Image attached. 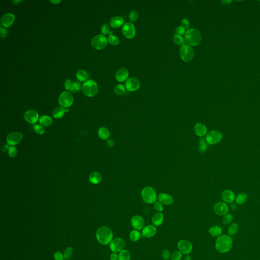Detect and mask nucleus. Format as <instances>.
Returning a JSON list of instances; mask_svg holds the SVG:
<instances>
[{"label":"nucleus","mask_w":260,"mask_h":260,"mask_svg":"<svg viewBox=\"0 0 260 260\" xmlns=\"http://www.w3.org/2000/svg\"><path fill=\"white\" fill-rule=\"evenodd\" d=\"M215 246L216 251L221 253L229 252L233 246L232 238L226 234L221 235L217 238Z\"/></svg>","instance_id":"nucleus-1"},{"label":"nucleus","mask_w":260,"mask_h":260,"mask_svg":"<svg viewBox=\"0 0 260 260\" xmlns=\"http://www.w3.org/2000/svg\"><path fill=\"white\" fill-rule=\"evenodd\" d=\"M96 237L99 243L102 245H107L113 239V233L107 227H101L98 229Z\"/></svg>","instance_id":"nucleus-2"},{"label":"nucleus","mask_w":260,"mask_h":260,"mask_svg":"<svg viewBox=\"0 0 260 260\" xmlns=\"http://www.w3.org/2000/svg\"><path fill=\"white\" fill-rule=\"evenodd\" d=\"M185 41L189 46H195L200 44L202 40L200 32L196 28H191L185 33Z\"/></svg>","instance_id":"nucleus-3"},{"label":"nucleus","mask_w":260,"mask_h":260,"mask_svg":"<svg viewBox=\"0 0 260 260\" xmlns=\"http://www.w3.org/2000/svg\"><path fill=\"white\" fill-rule=\"evenodd\" d=\"M141 196L143 202L146 203H155L157 201V193L152 187H146L143 188Z\"/></svg>","instance_id":"nucleus-4"},{"label":"nucleus","mask_w":260,"mask_h":260,"mask_svg":"<svg viewBox=\"0 0 260 260\" xmlns=\"http://www.w3.org/2000/svg\"><path fill=\"white\" fill-rule=\"evenodd\" d=\"M83 94L88 97H92L96 96L98 92V86L96 82L94 80H88L82 85Z\"/></svg>","instance_id":"nucleus-5"},{"label":"nucleus","mask_w":260,"mask_h":260,"mask_svg":"<svg viewBox=\"0 0 260 260\" xmlns=\"http://www.w3.org/2000/svg\"><path fill=\"white\" fill-rule=\"evenodd\" d=\"M179 55L183 61L188 62L191 61L194 57V50L190 46L184 45L180 48Z\"/></svg>","instance_id":"nucleus-6"},{"label":"nucleus","mask_w":260,"mask_h":260,"mask_svg":"<svg viewBox=\"0 0 260 260\" xmlns=\"http://www.w3.org/2000/svg\"><path fill=\"white\" fill-rule=\"evenodd\" d=\"M108 41L107 38L103 35H99L95 36L91 41V44L92 47L97 50H102L105 48L107 45Z\"/></svg>","instance_id":"nucleus-7"},{"label":"nucleus","mask_w":260,"mask_h":260,"mask_svg":"<svg viewBox=\"0 0 260 260\" xmlns=\"http://www.w3.org/2000/svg\"><path fill=\"white\" fill-rule=\"evenodd\" d=\"M222 139V134L217 130H212L206 134V140L209 145H215L221 142Z\"/></svg>","instance_id":"nucleus-8"},{"label":"nucleus","mask_w":260,"mask_h":260,"mask_svg":"<svg viewBox=\"0 0 260 260\" xmlns=\"http://www.w3.org/2000/svg\"><path fill=\"white\" fill-rule=\"evenodd\" d=\"M73 96L68 92H64L60 95L58 98V103L63 108H68L73 104Z\"/></svg>","instance_id":"nucleus-9"},{"label":"nucleus","mask_w":260,"mask_h":260,"mask_svg":"<svg viewBox=\"0 0 260 260\" xmlns=\"http://www.w3.org/2000/svg\"><path fill=\"white\" fill-rule=\"evenodd\" d=\"M126 243L123 239L115 238L110 243V248L113 252H120L125 248Z\"/></svg>","instance_id":"nucleus-10"},{"label":"nucleus","mask_w":260,"mask_h":260,"mask_svg":"<svg viewBox=\"0 0 260 260\" xmlns=\"http://www.w3.org/2000/svg\"><path fill=\"white\" fill-rule=\"evenodd\" d=\"M122 31L124 36L129 39H133L136 35L135 26L131 22H127L124 24Z\"/></svg>","instance_id":"nucleus-11"},{"label":"nucleus","mask_w":260,"mask_h":260,"mask_svg":"<svg viewBox=\"0 0 260 260\" xmlns=\"http://www.w3.org/2000/svg\"><path fill=\"white\" fill-rule=\"evenodd\" d=\"M179 251L182 254L188 255L193 250V245L191 242L188 240L182 239L179 241L177 244Z\"/></svg>","instance_id":"nucleus-12"},{"label":"nucleus","mask_w":260,"mask_h":260,"mask_svg":"<svg viewBox=\"0 0 260 260\" xmlns=\"http://www.w3.org/2000/svg\"><path fill=\"white\" fill-rule=\"evenodd\" d=\"M22 137L23 135L21 132H12L7 137V142L8 145L13 146L18 144L22 140Z\"/></svg>","instance_id":"nucleus-13"},{"label":"nucleus","mask_w":260,"mask_h":260,"mask_svg":"<svg viewBox=\"0 0 260 260\" xmlns=\"http://www.w3.org/2000/svg\"><path fill=\"white\" fill-rule=\"evenodd\" d=\"M140 85L141 83L139 80L134 77L128 79L125 83V88L129 92H135L138 90L140 87Z\"/></svg>","instance_id":"nucleus-14"},{"label":"nucleus","mask_w":260,"mask_h":260,"mask_svg":"<svg viewBox=\"0 0 260 260\" xmlns=\"http://www.w3.org/2000/svg\"><path fill=\"white\" fill-rule=\"evenodd\" d=\"M215 213L219 216L225 215L229 211V207L227 204L224 202H218L213 207Z\"/></svg>","instance_id":"nucleus-15"},{"label":"nucleus","mask_w":260,"mask_h":260,"mask_svg":"<svg viewBox=\"0 0 260 260\" xmlns=\"http://www.w3.org/2000/svg\"><path fill=\"white\" fill-rule=\"evenodd\" d=\"M131 225L134 229L136 230H140L145 227V221L144 218L139 215L133 216L131 219Z\"/></svg>","instance_id":"nucleus-16"},{"label":"nucleus","mask_w":260,"mask_h":260,"mask_svg":"<svg viewBox=\"0 0 260 260\" xmlns=\"http://www.w3.org/2000/svg\"><path fill=\"white\" fill-rule=\"evenodd\" d=\"M24 118L25 121L29 124H34L38 121L39 115L38 112L35 110H30L25 112Z\"/></svg>","instance_id":"nucleus-17"},{"label":"nucleus","mask_w":260,"mask_h":260,"mask_svg":"<svg viewBox=\"0 0 260 260\" xmlns=\"http://www.w3.org/2000/svg\"><path fill=\"white\" fill-rule=\"evenodd\" d=\"M15 21V16L12 13L4 14L1 18V25L4 28H9Z\"/></svg>","instance_id":"nucleus-18"},{"label":"nucleus","mask_w":260,"mask_h":260,"mask_svg":"<svg viewBox=\"0 0 260 260\" xmlns=\"http://www.w3.org/2000/svg\"><path fill=\"white\" fill-rule=\"evenodd\" d=\"M129 76V72L128 70L125 68H122L119 69L115 74V78L118 82H122L127 81V79Z\"/></svg>","instance_id":"nucleus-19"},{"label":"nucleus","mask_w":260,"mask_h":260,"mask_svg":"<svg viewBox=\"0 0 260 260\" xmlns=\"http://www.w3.org/2000/svg\"><path fill=\"white\" fill-rule=\"evenodd\" d=\"M158 202L166 205H170L173 203L172 197L166 193H162L159 194L158 196Z\"/></svg>","instance_id":"nucleus-20"},{"label":"nucleus","mask_w":260,"mask_h":260,"mask_svg":"<svg viewBox=\"0 0 260 260\" xmlns=\"http://www.w3.org/2000/svg\"><path fill=\"white\" fill-rule=\"evenodd\" d=\"M157 228L153 225L145 226L142 230V234L145 237L151 238L154 237L157 233Z\"/></svg>","instance_id":"nucleus-21"},{"label":"nucleus","mask_w":260,"mask_h":260,"mask_svg":"<svg viewBox=\"0 0 260 260\" xmlns=\"http://www.w3.org/2000/svg\"><path fill=\"white\" fill-rule=\"evenodd\" d=\"M195 133L198 136L203 137L206 135L207 132V128L204 124L202 123H197L195 125Z\"/></svg>","instance_id":"nucleus-22"},{"label":"nucleus","mask_w":260,"mask_h":260,"mask_svg":"<svg viewBox=\"0 0 260 260\" xmlns=\"http://www.w3.org/2000/svg\"><path fill=\"white\" fill-rule=\"evenodd\" d=\"M222 198L225 202L227 203H232L235 199V194L231 190H225L222 193Z\"/></svg>","instance_id":"nucleus-23"},{"label":"nucleus","mask_w":260,"mask_h":260,"mask_svg":"<svg viewBox=\"0 0 260 260\" xmlns=\"http://www.w3.org/2000/svg\"><path fill=\"white\" fill-rule=\"evenodd\" d=\"M164 220V216L162 212H157L152 216V222L155 226H160L163 223Z\"/></svg>","instance_id":"nucleus-24"},{"label":"nucleus","mask_w":260,"mask_h":260,"mask_svg":"<svg viewBox=\"0 0 260 260\" xmlns=\"http://www.w3.org/2000/svg\"><path fill=\"white\" fill-rule=\"evenodd\" d=\"M124 19L120 16H115L110 21V25L112 28H118L123 25Z\"/></svg>","instance_id":"nucleus-25"},{"label":"nucleus","mask_w":260,"mask_h":260,"mask_svg":"<svg viewBox=\"0 0 260 260\" xmlns=\"http://www.w3.org/2000/svg\"><path fill=\"white\" fill-rule=\"evenodd\" d=\"M89 179L91 183L94 185H97L101 182L102 179V175L98 172H94L89 175Z\"/></svg>","instance_id":"nucleus-26"},{"label":"nucleus","mask_w":260,"mask_h":260,"mask_svg":"<svg viewBox=\"0 0 260 260\" xmlns=\"http://www.w3.org/2000/svg\"><path fill=\"white\" fill-rule=\"evenodd\" d=\"M69 110L66 109L62 107H58L54 109L52 112L53 117L55 118H62L66 112H68Z\"/></svg>","instance_id":"nucleus-27"},{"label":"nucleus","mask_w":260,"mask_h":260,"mask_svg":"<svg viewBox=\"0 0 260 260\" xmlns=\"http://www.w3.org/2000/svg\"><path fill=\"white\" fill-rule=\"evenodd\" d=\"M98 135L101 139L106 140L109 137L110 133L109 130L106 127H101L98 130Z\"/></svg>","instance_id":"nucleus-28"},{"label":"nucleus","mask_w":260,"mask_h":260,"mask_svg":"<svg viewBox=\"0 0 260 260\" xmlns=\"http://www.w3.org/2000/svg\"><path fill=\"white\" fill-rule=\"evenodd\" d=\"M209 233L212 236L218 237L222 233V229L218 226H212L209 229Z\"/></svg>","instance_id":"nucleus-29"},{"label":"nucleus","mask_w":260,"mask_h":260,"mask_svg":"<svg viewBox=\"0 0 260 260\" xmlns=\"http://www.w3.org/2000/svg\"><path fill=\"white\" fill-rule=\"evenodd\" d=\"M76 78L80 82H86L89 77V75L85 70H80L76 73Z\"/></svg>","instance_id":"nucleus-30"},{"label":"nucleus","mask_w":260,"mask_h":260,"mask_svg":"<svg viewBox=\"0 0 260 260\" xmlns=\"http://www.w3.org/2000/svg\"><path fill=\"white\" fill-rule=\"evenodd\" d=\"M39 122L41 125L44 127H48L52 125L53 121L50 116L47 115H43L40 118Z\"/></svg>","instance_id":"nucleus-31"},{"label":"nucleus","mask_w":260,"mask_h":260,"mask_svg":"<svg viewBox=\"0 0 260 260\" xmlns=\"http://www.w3.org/2000/svg\"><path fill=\"white\" fill-rule=\"evenodd\" d=\"M131 254L127 249H124L119 252L118 255V260H131Z\"/></svg>","instance_id":"nucleus-32"},{"label":"nucleus","mask_w":260,"mask_h":260,"mask_svg":"<svg viewBox=\"0 0 260 260\" xmlns=\"http://www.w3.org/2000/svg\"><path fill=\"white\" fill-rule=\"evenodd\" d=\"M248 199V195L245 193H242L238 194L235 198V202L238 204L245 203Z\"/></svg>","instance_id":"nucleus-33"},{"label":"nucleus","mask_w":260,"mask_h":260,"mask_svg":"<svg viewBox=\"0 0 260 260\" xmlns=\"http://www.w3.org/2000/svg\"><path fill=\"white\" fill-rule=\"evenodd\" d=\"M141 237V234L138 230H134L130 232L129 238L133 242H136L140 239Z\"/></svg>","instance_id":"nucleus-34"},{"label":"nucleus","mask_w":260,"mask_h":260,"mask_svg":"<svg viewBox=\"0 0 260 260\" xmlns=\"http://www.w3.org/2000/svg\"><path fill=\"white\" fill-rule=\"evenodd\" d=\"M208 148V143L204 138H201L199 141V149L201 152H205Z\"/></svg>","instance_id":"nucleus-35"},{"label":"nucleus","mask_w":260,"mask_h":260,"mask_svg":"<svg viewBox=\"0 0 260 260\" xmlns=\"http://www.w3.org/2000/svg\"><path fill=\"white\" fill-rule=\"evenodd\" d=\"M239 229V226L237 223H233L229 226L228 228V233L229 235H234L237 233Z\"/></svg>","instance_id":"nucleus-36"},{"label":"nucleus","mask_w":260,"mask_h":260,"mask_svg":"<svg viewBox=\"0 0 260 260\" xmlns=\"http://www.w3.org/2000/svg\"><path fill=\"white\" fill-rule=\"evenodd\" d=\"M108 41L110 44L115 46L118 45L120 42L119 38H118L117 36H115L113 35L109 36L108 38Z\"/></svg>","instance_id":"nucleus-37"},{"label":"nucleus","mask_w":260,"mask_h":260,"mask_svg":"<svg viewBox=\"0 0 260 260\" xmlns=\"http://www.w3.org/2000/svg\"><path fill=\"white\" fill-rule=\"evenodd\" d=\"M82 90V85L79 82H74L70 91L72 92H78Z\"/></svg>","instance_id":"nucleus-38"},{"label":"nucleus","mask_w":260,"mask_h":260,"mask_svg":"<svg viewBox=\"0 0 260 260\" xmlns=\"http://www.w3.org/2000/svg\"><path fill=\"white\" fill-rule=\"evenodd\" d=\"M173 41L177 45L183 46L185 43V40L182 36L176 34L173 37Z\"/></svg>","instance_id":"nucleus-39"},{"label":"nucleus","mask_w":260,"mask_h":260,"mask_svg":"<svg viewBox=\"0 0 260 260\" xmlns=\"http://www.w3.org/2000/svg\"><path fill=\"white\" fill-rule=\"evenodd\" d=\"M115 92L118 95L124 94L125 92V88L122 85H118L115 88Z\"/></svg>","instance_id":"nucleus-40"},{"label":"nucleus","mask_w":260,"mask_h":260,"mask_svg":"<svg viewBox=\"0 0 260 260\" xmlns=\"http://www.w3.org/2000/svg\"><path fill=\"white\" fill-rule=\"evenodd\" d=\"M101 32L103 35H112V31L110 30L109 26L107 24H104L101 28Z\"/></svg>","instance_id":"nucleus-41"},{"label":"nucleus","mask_w":260,"mask_h":260,"mask_svg":"<svg viewBox=\"0 0 260 260\" xmlns=\"http://www.w3.org/2000/svg\"><path fill=\"white\" fill-rule=\"evenodd\" d=\"M233 219V216L231 213L226 214L222 218V222L225 225H228L231 223Z\"/></svg>","instance_id":"nucleus-42"},{"label":"nucleus","mask_w":260,"mask_h":260,"mask_svg":"<svg viewBox=\"0 0 260 260\" xmlns=\"http://www.w3.org/2000/svg\"><path fill=\"white\" fill-rule=\"evenodd\" d=\"M182 258V254L180 251H175L171 254V260H181Z\"/></svg>","instance_id":"nucleus-43"},{"label":"nucleus","mask_w":260,"mask_h":260,"mask_svg":"<svg viewBox=\"0 0 260 260\" xmlns=\"http://www.w3.org/2000/svg\"><path fill=\"white\" fill-rule=\"evenodd\" d=\"M34 131L36 132V133L38 134L39 135H43L45 133V130L44 128L42 125L37 124L34 125Z\"/></svg>","instance_id":"nucleus-44"},{"label":"nucleus","mask_w":260,"mask_h":260,"mask_svg":"<svg viewBox=\"0 0 260 260\" xmlns=\"http://www.w3.org/2000/svg\"><path fill=\"white\" fill-rule=\"evenodd\" d=\"M8 155L11 158H15L17 155V149L14 146H11L8 149Z\"/></svg>","instance_id":"nucleus-45"},{"label":"nucleus","mask_w":260,"mask_h":260,"mask_svg":"<svg viewBox=\"0 0 260 260\" xmlns=\"http://www.w3.org/2000/svg\"><path fill=\"white\" fill-rule=\"evenodd\" d=\"M138 13L136 11H132L129 14V19L132 22H134L138 19Z\"/></svg>","instance_id":"nucleus-46"},{"label":"nucleus","mask_w":260,"mask_h":260,"mask_svg":"<svg viewBox=\"0 0 260 260\" xmlns=\"http://www.w3.org/2000/svg\"><path fill=\"white\" fill-rule=\"evenodd\" d=\"M73 253V249L71 247L68 248L67 249L64 251V257L65 259H68L70 258Z\"/></svg>","instance_id":"nucleus-47"},{"label":"nucleus","mask_w":260,"mask_h":260,"mask_svg":"<svg viewBox=\"0 0 260 260\" xmlns=\"http://www.w3.org/2000/svg\"><path fill=\"white\" fill-rule=\"evenodd\" d=\"M154 208L155 210L158 212H161L164 210V207L161 203L160 202H156L154 204Z\"/></svg>","instance_id":"nucleus-48"},{"label":"nucleus","mask_w":260,"mask_h":260,"mask_svg":"<svg viewBox=\"0 0 260 260\" xmlns=\"http://www.w3.org/2000/svg\"><path fill=\"white\" fill-rule=\"evenodd\" d=\"M162 257L163 258V259L165 260H168L170 258H171V254L170 253V252L167 249H164V251H162Z\"/></svg>","instance_id":"nucleus-49"},{"label":"nucleus","mask_w":260,"mask_h":260,"mask_svg":"<svg viewBox=\"0 0 260 260\" xmlns=\"http://www.w3.org/2000/svg\"><path fill=\"white\" fill-rule=\"evenodd\" d=\"M182 26L185 29V30H189L190 27V23L188 19L187 18H183L182 21Z\"/></svg>","instance_id":"nucleus-50"},{"label":"nucleus","mask_w":260,"mask_h":260,"mask_svg":"<svg viewBox=\"0 0 260 260\" xmlns=\"http://www.w3.org/2000/svg\"><path fill=\"white\" fill-rule=\"evenodd\" d=\"M185 29L182 26H178L176 29V35H178L182 36V35L185 34Z\"/></svg>","instance_id":"nucleus-51"},{"label":"nucleus","mask_w":260,"mask_h":260,"mask_svg":"<svg viewBox=\"0 0 260 260\" xmlns=\"http://www.w3.org/2000/svg\"><path fill=\"white\" fill-rule=\"evenodd\" d=\"M54 258L55 260H64V257L60 252H56L54 254Z\"/></svg>","instance_id":"nucleus-52"},{"label":"nucleus","mask_w":260,"mask_h":260,"mask_svg":"<svg viewBox=\"0 0 260 260\" xmlns=\"http://www.w3.org/2000/svg\"><path fill=\"white\" fill-rule=\"evenodd\" d=\"M7 35H8L7 30L6 28H3L2 27H1V38L4 39V38H6L7 36Z\"/></svg>","instance_id":"nucleus-53"},{"label":"nucleus","mask_w":260,"mask_h":260,"mask_svg":"<svg viewBox=\"0 0 260 260\" xmlns=\"http://www.w3.org/2000/svg\"><path fill=\"white\" fill-rule=\"evenodd\" d=\"M72 83L70 79H67L65 82V87L67 90L70 91L72 86Z\"/></svg>","instance_id":"nucleus-54"},{"label":"nucleus","mask_w":260,"mask_h":260,"mask_svg":"<svg viewBox=\"0 0 260 260\" xmlns=\"http://www.w3.org/2000/svg\"><path fill=\"white\" fill-rule=\"evenodd\" d=\"M110 260H118V255L116 252H113L110 256Z\"/></svg>","instance_id":"nucleus-55"},{"label":"nucleus","mask_w":260,"mask_h":260,"mask_svg":"<svg viewBox=\"0 0 260 260\" xmlns=\"http://www.w3.org/2000/svg\"><path fill=\"white\" fill-rule=\"evenodd\" d=\"M107 144L110 147H113V145H114V142L112 140H108V141H107Z\"/></svg>","instance_id":"nucleus-56"},{"label":"nucleus","mask_w":260,"mask_h":260,"mask_svg":"<svg viewBox=\"0 0 260 260\" xmlns=\"http://www.w3.org/2000/svg\"><path fill=\"white\" fill-rule=\"evenodd\" d=\"M50 2L54 4H58L60 3V2H61V1H50Z\"/></svg>","instance_id":"nucleus-57"},{"label":"nucleus","mask_w":260,"mask_h":260,"mask_svg":"<svg viewBox=\"0 0 260 260\" xmlns=\"http://www.w3.org/2000/svg\"><path fill=\"white\" fill-rule=\"evenodd\" d=\"M184 260H192L191 257L190 255H187L186 257H185Z\"/></svg>","instance_id":"nucleus-58"},{"label":"nucleus","mask_w":260,"mask_h":260,"mask_svg":"<svg viewBox=\"0 0 260 260\" xmlns=\"http://www.w3.org/2000/svg\"><path fill=\"white\" fill-rule=\"evenodd\" d=\"M21 2H22V1H13V3L14 4H17L18 3H20Z\"/></svg>","instance_id":"nucleus-59"},{"label":"nucleus","mask_w":260,"mask_h":260,"mask_svg":"<svg viewBox=\"0 0 260 260\" xmlns=\"http://www.w3.org/2000/svg\"><path fill=\"white\" fill-rule=\"evenodd\" d=\"M231 208H232L234 209V207H235V208H236V206H235V204H234L232 203V204L231 205Z\"/></svg>","instance_id":"nucleus-60"}]
</instances>
